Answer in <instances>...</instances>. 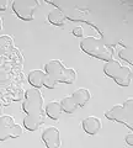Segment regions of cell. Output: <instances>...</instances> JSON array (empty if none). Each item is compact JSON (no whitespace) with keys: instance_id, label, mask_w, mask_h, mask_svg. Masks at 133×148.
Returning <instances> with one entry per match:
<instances>
[{"instance_id":"obj_3","label":"cell","mask_w":133,"mask_h":148,"mask_svg":"<svg viewBox=\"0 0 133 148\" xmlns=\"http://www.w3.org/2000/svg\"><path fill=\"white\" fill-rule=\"evenodd\" d=\"M105 117L110 121L123 123L128 128L133 130V99L130 98L126 100L123 105H115L105 112Z\"/></svg>"},{"instance_id":"obj_18","label":"cell","mask_w":133,"mask_h":148,"mask_svg":"<svg viewBox=\"0 0 133 148\" xmlns=\"http://www.w3.org/2000/svg\"><path fill=\"white\" fill-rule=\"evenodd\" d=\"M125 141H126V143L128 146H133V133H128V135L126 136V138H125Z\"/></svg>"},{"instance_id":"obj_1","label":"cell","mask_w":133,"mask_h":148,"mask_svg":"<svg viewBox=\"0 0 133 148\" xmlns=\"http://www.w3.org/2000/svg\"><path fill=\"white\" fill-rule=\"evenodd\" d=\"M46 74L56 83L73 84L76 79V72L73 68H67L59 59H52L44 66Z\"/></svg>"},{"instance_id":"obj_13","label":"cell","mask_w":133,"mask_h":148,"mask_svg":"<svg viewBox=\"0 0 133 148\" xmlns=\"http://www.w3.org/2000/svg\"><path fill=\"white\" fill-rule=\"evenodd\" d=\"M44 112L49 119L54 120V121L59 120V117H61V115L63 112L62 106H61V101H49L44 109Z\"/></svg>"},{"instance_id":"obj_14","label":"cell","mask_w":133,"mask_h":148,"mask_svg":"<svg viewBox=\"0 0 133 148\" xmlns=\"http://www.w3.org/2000/svg\"><path fill=\"white\" fill-rule=\"evenodd\" d=\"M64 21H65V15L62 10H59L58 8L53 9L48 14V22L54 26H63Z\"/></svg>"},{"instance_id":"obj_17","label":"cell","mask_w":133,"mask_h":148,"mask_svg":"<svg viewBox=\"0 0 133 148\" xmlns=\"http://www.w3.org/2000/svg\"><path fill=\"white\" fill-rule=\"evenodd\" d=\"M73 35H74L75 37H81L83 35H84V30H83V27L81 26L74 27V30H73Z\"/></svg>"},{"instance_id":"obj_16","label":"cell","mask_w":133,"mask_h":148,"mask_svg":"<svg viewBox=\"0 0 133 148\" xmlns=\"http://www.w3.org/2000/svg\"><path fill=\"white\" fill-rule=\"evenodd\" d=\"M56 85H57V83L47 75V79H46V82H44V88H47V89H54Z\"/></svg>"},{"instance_id":"obj_5","label":"cell","mask_w":133,"mask_h":148,"mask_svg":"<svg viewBox=\"0 0 133 148\" xmlns=\"http://www.w3.org/2000/svg\"><path fill=\"white\" fill-rule=\"evenodd\" d=\"M43 95L40 89L37 88H31V89L25 91V99L22 103V110L24 112L27 114H33L40 112L43 109Z\"/></svg>"},{"instance_id":"obj_2","label":"cell","mask_w":133,"mask_h":148,"mask_svg":"<svg viewBox=\"0 0 133 148\" xmlns=\"http://www.w3.org/2000/svg\"><path fill=\"white\" fill-rule=\"evenodd\" d=\"M80 48L83 49V52H85L86 54H89L94 58H98L100 61L108 62L113 57L112 49L107 47L106 45H104L101 41L94 36H88L85 38H83L80 42Z\"/></svg>"},{"instance_id":"obj_15","label":"cell","mask_w":133,"mask_h":148,"mask_svg":"<svg viewBox=\"0 0 133 148\" xmlns=\"http://www.w3.org/2000/svg\"><path fill=\"white\" fill-rule=\"evenodd\" d=\"M61 106H62L63 112H67V114H74L76 109L79 108L72 96H64L61 100Z\"/></svg>"},{"instance_id":"obj_12","label":"cell","mask_w":133,"mask_h":148,"mask_svg":"<svg viewBox=\"0 0 133 148\" xmlns=\"http://www.w3.org/2000/svg\"><path fill=\"white\" fill-rule=\"evenodd\" d=\"M72 98L74 99V101L76 103V105L79 108H83L86 104L89 103V100L91 99V94L88 89L85 88H80V89H76L74 92L72 94Z\"/></svg>"},{"instance_id":"obj_19","label":"cell","mask_w":133,"mask_h":148,"mask_svg":"<svg viewBox=\"0 0 133 148\" xmlns=\"http://www.w3.org/2000/svg\"><path fill=\"white\" fill-rule=\"evenodd\" d=\"M6 3H8V1H5V0H3V1H1V8H0V10H1V11H3V10H5V8H6V6H5V5H6Z\"/></svg>"},{"instance_id":"obj_6","label":"cell","mask_w":133,"mask_h":148,"mask_svg":"<svg viewBox=\"0 0 133 148\" xmlns=\"http://www.w3.org/2000/svg\"><path fill=\"white\" fill-rule=\"evenodd\" d=\"M22 135V127L15 123L12 116L3 115L0 117V141L4 142L9 138H17Z\"/></svg>"},{"instance_id":"obj_11","label":"cell","mask_w":133,"mask_h":148,"mask_svg":"<svg viewBox=\"0 0 133 148\" xmlns=\"http://www.w3.org/2000/svg\"><path fill=\"white\" fill-rule=\"evenodd\" d=\"M29 83L33 86V88H37V89H41L42 86H44V82L47 79V74L46 72L41 71V69H33L29 73Z\"/></svg>"},{"instance_id":"obj_8","label":"cell","mask_w":133,"mask_h":148,"mask_svg":"<svg viewBox=\"0 0 133 148\" xmlns=\"http://www.w3.org/2000/svg\"><path fill=\"white\" fill-rule=\"evenodd\" d=\"M42 141L48 148H59L62 145L59 130L54 126H48L42 132Z\"/></svg>"},{"instance_id":"obj_4","label":"cell","mask_w":133,"mask_h":148,"mask_svg":"<svg viewBox=\"0 0 133 148\" xmlns=\"http://www.w3.org/2000/svg\"><path fill=\"white\" fill-rule=\"evenodd\" d=\"M104 73L105 75L112 78L120 86H128L132 82V69L127 66H122L115 59L106 62L104 66Z\"/></svg>"},{"instance_id":"obj_10","label":"cell","mask_w":133,"mask_h":148,"mask_svg":"<svg viewBox=\"0 0 133 148\" xmlns=\"http://www.w3.org/2000/svg\"><path fill=\"white\" fill-rule=\"evenodd\" d=\"M81 126L83 130L90 136H95L100 132V130L102 127V122L101 120L96 116H88L81 121Z\"/></svg>"},{"instance_id":"obj_9","label":"cell","mask_w":133,"mask_h":148,"mask_svg":"<svg viewBox=\"0 0 133 148\" xmlns=\"http://www.w3.org/2000/svg\"><path fill=\"white\" fill-rule=\"evenodd\" d=\"M44 120H46V112H43V111L27 114L24 117V127L27 131L35 132L44 123Z\"/></svg>"},{"instance_id":"obj_7","label":"cell","mask_w":133,"mask_h":148,"mask_svg":"<svg viewBox=\"0 0 133 148\" xmlns=\"http://www.w3.org/2000/svg\"><path fill=\"white\" fill-rule=\"evenodd\" d=\"M37 0H15L12 3V10L15 15L24 21L33 20L35 10L38 8Z\"/></svg>"}]
</instances>
